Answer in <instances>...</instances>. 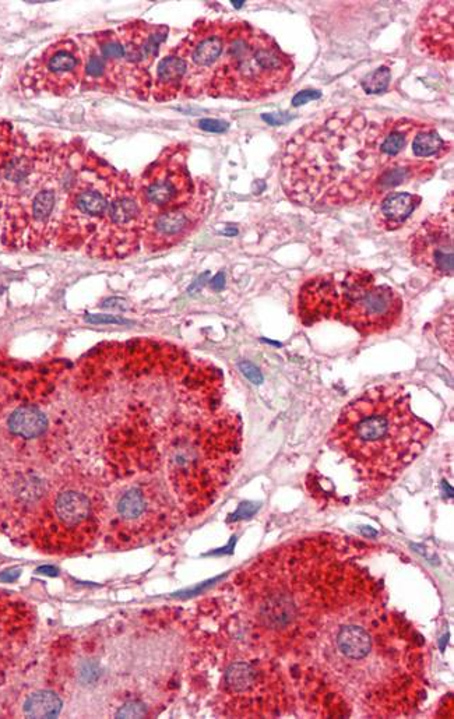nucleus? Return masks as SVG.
<instances>
[{"mask_svg":"<svg viewBox=\"0 0 454 719\" xmlns=\"http://www.w3.org/2000/svg\"><path fill=\"white\" fill-rule=\"evenodd\" d=\"M432 433V426L414 414L404 387L386 383L344 408L329 446L353 465L365 485L382 489L420 456Z\"/></svg>","mask_w":454,"mask_h":719,"instance_id":"nucleus-2","label":"nucleus"},{"mask_svg":"<svg viewBox=\"0 0 454 719\" xmlns=\"http://www.w3.org/2000/svg\"><path fill=\"white\" fill-rule=\"evenodd\" d=\"M213 196L210 183L199 181L195 196L190 202L150 218L142 239L146 252L156 253L175 248L195 234L209 214Z\"/></svg>","mask_w":454,"mask_h":719,"instance_id":"nucleus-14","label":"nucleus"},{"mask_svg":"<svg viewBox=\"0 0 454 719\" xmlns=\"http://www.w3.org/2000/svg\"><path fill=\"white\" fill-rule=\"evenodd\" d=\"M19 576L20 570H14V572H6L0 574V581H5V583H12V581L16 580V578Z\"/></svg>","mask_w":454,"mask_h":719,"instance_id":"nucleus-35","label":"nucleus"},{"mask_svg":"<svg viewBox=\"0 0 454 719\" xmlns=\"http://www.w3.org/2000/svg\"><path fill=\"white\" fill-rule=\"evenodd\" d=\"M21 135L23 133L14 128L12 123L0 121V189L5 179L7 165L20 142Z\"/></svg>","mask_w":454,"mask_h":719,"instance_id":"nucleus-25","label":"nucleus"},{"mask_svg":"<svg viewBox=\"0 0 454 719\" xmlns=\"http://www.w3.org/2000/svg\"><path fill=\"white\" fill-rule=\"evenodd\" d=\"M263 119H265L267 123H270V125L278 126L290 121V116L283 114H265L263 115Z\"/></svg>","mask_w":454,"mask_h":719,"instance_id":"nucleus-34","label":"nucleus"},{"mask_svg":"<svg viewBox=\"0 0 454 719\" xmlns=\"http://www.w3.org/2000/svg\"><path fill=\"white\" fill-rule=\"evenodd\" d=\"M422 197L407 192H390L378 202L376 225L383 231L400 229L421 206Z\"/></svg>","mask_w":454,"mask_h":719,"instance_id":"nucleus-20","label":"nucleus"},{"mask_svg":"<svg viewBox=\"0 0 454 719\" xmlns=\"http://www.w3.org/2000/svg\"><path fill=\"white\" fill-rule=\"evenodd\" d=\"M189 153L188 144H170L136 178L137 193L147 221L183 206L195 196L197 182L190 175Z\"/></svg>","mask_w":454,"mask_h":719,"instance_id":"nucleus-9","label":"nucleus"},{"mask_svg":"<svg viewBox=\"0 0 454 719\" xmlns=\"http://www.w3.org/2000/svg\"><path fill=\"white\" fill-rule=\"evenodd\" d=\"M87 322L97 323V324H101V323H104V324H126V323H128V322H126L125 319H121V317L104 316V315H101V316L89 315V316H87Z\"/></svg>","mask_w":454,"mask_h":719,"instance_id":"nucleus-33","label":"nucleus"},{"mask_svg":"<svg viewBox=\"0 0 454 719\" xmlns=\"http://www.w3.org/2000/svg\"><path fill=\"white\" fill-rule=\"evenodd\" d=\"M297 312L305 326L336 320L369 337L396 329L404 302L396 289L376 284L371 271L354 269L306 281L299 289Z\"/></svg>","mask_w":454,"mask_h":719,"instance_id":"nucleus-5","label":"nucleus"},{"mask_svg":"<svg viewBox=\"0 0 454 719\" xmlns=\"http://www.w3.org/2000/svg\"><path fill=\"white\" fill-rule=\"evenodd\" d=\"M415 44L435 61H453V2H431L422 10Z\"/></svg>","mask_w":454,"mask_h":719,"instance_id":"nucleus-16","label":"nucleus"},{"mask_svg":"<svg viewBox=\"0 0 454 719\" xmlns=\"http://www.w3.org/2000/svg\"><path fill=\"white\" fill-rule=\"evenodd\" d=\"M86 146L21 135L0 189L2 241L13 249H41L55 239L63 206Z\"/></svg>","mask_w":454,"mask_h":719,"instance_id":"nucleus-3","label":"nucleus"},{"mask_svg":"<svg viewBox=\"0 0 454 719\" xmlns=\"http://www.w3.org/2000/svg\"><path fill=\"white\" fill-rule=\"evenodd\" d=\"M225 683L234 693H244L251 690L256 683V672L251 665L245 662H238L228 669L225 675Z\"/></svg>","mask_w":454,"mask_h":719,"instance_id":"nucleus-26","label":"nucleus"},{"mask_svg":"<svg viewBox=\"0 0 454 719\" xmlns=\"http://www.w3.org/2000/svg\"><path fill=\"white\" fill-rule=\"evenodd\" d=\"M6 425L14 437L34 440L48 431L49 421L47 414L38 405L24 403L13 408Z\"/></svg>","mask_w":454,"mask_h":719,"instance_id":"nucleus-22","label":"nucleus"},{"mask_svg":"<svg viewBox=\"0 0 454 719\" xmlns=\"http://www.w3.org/2000/svg\"><path fill=\"white\" fill-rule=\"evenodd\" d=\"M294 69V59L272 35L246 21H230L223 59L207 97L265 100L288 87Z\"/></svg>","mask_w":454,"mask_h":719,"instance_id":"nucleus-6","label":"nucleus"},{"mask_svg":"<svg viewBox=\"0 0 454 719\" xmlns=\"http://www.w3.org/2000/svg\"><path fill=\"white\" fill-rule=\"evenodd\" d=\"M436 162L431 160H410V158H396L387 162L380 169L372 188V203H378L387 193L401 185H408L414 181H428L435 175Z\"/></svg>","mask_w":454,"mask_h":719,"instance_id":"nucleus-17","label":"nucleus"},{"mask_svg":"<svg viewBox=\"0 0 454 719\" xmlns=\"http://www.w3.org/2000/svg\"><path fill=\"white\" fill-rule=\"evenodd\" d=\"M61 710L62 700L52 692L35 693L24 704V714L31 718H55Z\"/></svg>","mask_w":454,"mask_h":719,"instance_id":"nucleus-24","label":"nucleus"},{"mask_svg":"<svg viewBox=\"0 0 454 719\" xmlns=\"http://www.w3.org/2000/svg\"><path fill=\"white\" fill-rule=\"evenodd\" d=\"M228 23L230 21L197 20L177 45L186 62L185 83L179 98L195 100L207 97L223 59Z\"/></svg>","mask_w":454,"mask_h":719,"instance_id":"nucleus-12","label":"nucleus"},{"mask_svg":"<svg viewBox=\"0 0 454 719\" xmlns=\"http://www.w3.org/2000/svg\"><path fill=\"white\" fill-rule=\"evenodd\" d=\"M186 77V62L177 47L171 48L157 66L151 97L157 102H170L181 97Z\"/></svg>","mask_w":454,"mask_h":719,"instance_id":"nucleus-18","label":"nucleus"},{"mask_svg":"<svg viewBox=\"0 0 454 719\" xmlns=\"http://www.w3.org/2000/svg\"><path fill=\"white\" fill-rule=\"evenodd\" d=\"M382 123L357 109L319 116L292 135L281 154L280 182L292 202L343 207L371 202L383 167Z\"/></svg>","mask_w":454,"mask_h":719,"instance_id":"nucleus-1","label":"nucleus"},{"mask_svg":"<svg viewBox=\"0 0 454 719\" xmlns=\"http://www.w3.org/2000/svg\"><path fill=\"white\" fill-rule=\"evenodd\" d=\"M52 516L59 527L79 530L93 520V503L82 491L63 489L52 502Z\"/></svg>","mask_w":454,"mask_h":719,"instance_id":"nucleus-19","label":"nucleus"},{"mask_svg":"<svg viewBox=\"0 0 454 719\" xmlns=\"http://www.w3.org/2000/svg\"><path fill=\"white\" fill-rule=\"evenodd\" d=\"M436 333H438L439 341H441L446 351H449L450 358H453V312L452 309L445 313L441 319L436 322Z\"/></svg>","mask_w":454,"mask_h":719,"instance_id":"nucleus-28","label":"nucleus"},{"mask_svg":"<svg viewBox=\"0 0 454 719\" xmlns=\"http://www.w3.org/2000/svg\"><path fill=\"white\" fill-rule=\"evenodd\" d=\"M82 51L83 93L125 95L132 98V86L121 38L116 30H101L76 37Z\"/></svg>","mask_w":454,"mask_h":719,"instance_id":"nucleus-11","label":"nucleus"},{"mask_svg":"<svg viewBox=\"0 0 454 719\" xmlns=\"http://www.w3.org/2000/svg\"><path fill=\"white\" fill-rule=\"evenodd\" d=\"M411 150L417 160H429V158H441L452 150V143L443 140L436 132L434 126L420 130L411 142Z\"/></svg>","mask_w":454,"mask_h":719,"instance_id":"nucleus-23","label":"nucleus"},{"mask_svg":"<svg viewBox=\"0 0 454 719\" xmlns=\"http://www.w3.org/2000/svg\"><path fill=\"white\" fill-rule=\"evenodd\" d=\"M390 81H392V70L387 66H380L379 69L366 74L361 81V87L366 94H380L387 90Z\"/></svg>","mask_w":454,"mask_h":719,"instance_id":"nucleus-27","label":"nucleus"},{"mask_svg":"<svg viewBox=\"0 0 454 719\" xmlns=\"http://www.w3.org/2000/svg\"><path fill=\"white\" fill-rule=\"evenodd\" d=\"M118 169L84 148L75 179L63 206L55 246L62 250L83 249L107 211L112 182Z\"/></svg>","mask_w":454,"mask_h":719,"instance_id":"nucleus-7","label":"nucleus"},{"mask_svg":"<svg viewBox=\"0 0 454 719\" xmlns=\"http://www.w3.org/2000/svg\"><path fill=\"white\" fill-rule=\"evenodd\" d=\"M389 616L369 606L354 608L334 616L323 629L319 651L330 675L347 687L354 697L372 696L375 685L393 683L403 675V651L394 650Z\"/></svg>","mask_w":454,"mask_h":719,"instance_id":"nucleus-4","label":"nucleus"},{"mask_svg":"<svg viewBox=\"0 0 454 719\" xmlns=\"http://www.w3.org/2000/svg\"><path fill=\"white\" fill-rule=\"evenodd\" d=\"M239 369L242 370V373L246 377H248L249 380H251L252 383L260 384L263 382V376L262 373H260V370L256 368L255 365L251 362H242L239 363Z\"/></svg>","mask_w":454,"mask_h":719,"instance_id":"nucleus-30","label":"nucleus"},{"mask_svg":"<svg viewBox=\"0 0 454 719\" xmlns=\"http://www.w3.org/2000/svg\"><path fill=\"white\" fill-rule=\"evenodd\" d=\"M116 715H118L119 718H140L146 715V708H144L142 703L132 701V703L123 706Z\"/></svg>","mask_w":454,"mask_h":719,"instance_id":"nucleus-29","label":"nucleus"},{"mask_svg":"<svg viewBox=\"0 0 454 719\" xmlns=\"http://www.w3.org/2000/svg\"><path fill=\"white\" fill-rule=\"evenodd\" d=\"M146 222L135 176L116 171L105 216L83 249L93 259H126L142 245Z\"/></svg>","mask_w":454,"mask_h":719,"instance_id":"nucleus-8","label":"nucleus"},{"mask_svg":"<svg viewBox=\"0 0 454 719\" xmlns=\"http://www.w3.org/2000/svg\"><path fill=\"white\" fill-rule=\"evenodd\" d=\"M38 572L49 574V576H56V569H54V567H41Z\"/></svg>","mask_w":454,"mask_h":719,"instance_id":"nucleus-36","label":"nucleus"},{"mask_svg":"<svg viewBox=\"0 0 454 719\" xmlns=\"http://www.w3.org/2000/svg\"><path fill=\"white\" fill-rule=\"evenodd\" d=\"M427 126V123L410 118H390L382 122L379 151L382 155L383 165L399 158L400 154L406 150L410 140L414 139V136Z\"/></svg>","mask_w":454,"mask_h":719,"instance_id":"nucleus-21","label":"nucleus"},{"mask_svg":"<svg viewBox=\"0 0 454 719\" xmlns=\"http://www.w3.org/2000/svg\"><path fill=\"white\" fill-rule=\"evenodd\" d=\"M228 123L217 121V119H203L199 122V128L207 130V132L221 133L228 129Z\"/></svg>","mask_w":454,"mask_h":719,"instance_id":"nucleus-31","label":"nucleus"},{"mask_svg":"<svg viewBox=\"0 0 454 719\" xmlns=\"http://www.w3.org/2000/svg\"><path fill=\"white\" fill-rule=\"evenodd\" d=\"M320 97H322V93H320V91H301V93L295 95L294 100H292V105H294V107H299V105H305L306 102L319 100Z\"/></svg>","mask_w":454,"mask_h":719,"instance_id":"nucleus-32","label":"nucleus"},{"mask_svg":"<svg viewBox=\"0 0 454 719\" xmlns=\"http://www.w3.org/2000/svg\"><path fill=\"white\" fill-rule=\"evenodd\" d=\"M83 58L76 37L49 44L19 73V90L26 98L69 97L82 86Z\"/></svg>","mask_w":454,"mask_h":719,"instance_id":"nucleus-10","label":"nucleus"},{"mask_svg":"<svg viewBox=\"0 0 454 719\" xmlns=\"http://www.w3.org/2000/svg\"><path fill=\"white\" fill-rule=\"evenodd\" d=\"M453 225V207L432 214L414 232L408 245L415 266L438 280L453 277Z\"/></svg>","mask_w":454,"mask_h":719,"instance_id":"nucleus-15","label":"nucleus"},{"mask_svg":"<svg viewBox=\"0 0 454 719\" xmlns=\"http://www.w3.org/2000/svg\"><path fill=\"white\" fill-rule=\"evenodd\" d=\"M121 38L123 54L132 86V100L147 101L151 97L154 65L160 49L167 41L170 28L164 24H151L144 20H130L115 28Z\"/></svg>","mask_w":454,"mask_h":719,"instance_id":"nucleus-13","label":"nucleus"}]
</instances>
